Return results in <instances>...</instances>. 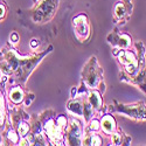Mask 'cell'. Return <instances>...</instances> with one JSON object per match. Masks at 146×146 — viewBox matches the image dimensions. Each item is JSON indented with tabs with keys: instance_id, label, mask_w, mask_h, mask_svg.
<instances>
[{
	"instance_id": "obj_1",
	"label": "cell",
	"mask_w": 146,
	"mask_h": 146,
	"mask_svg": "<svg viewBox=\"0 0 146 146\" xmlns=\"http://www.w3.org/2000/svg\"><path fill=\"white\" fill-rule=\"evenodd\" d=\"M56 8H57V0H42L38 5L33 14L34 21L41 23L48 21L54 15V12L56 11Z\"/></svg>"
},
{
	"instance_id": "obj_2",
	"label": "cell",
	"mask_w": 146,
	"mask_h": 146,
	"mask_svg": "<svg viewBox=\"0 0 146 146\" xmlns=\"http://www.w3.org/2000/svg\"><path fill=\"white\" fill-rule=\"evenodd\" d=\"M74 28H75L77 38L80 40L84 41L89 38L90 28H89V22L86 15L80 14L74 19Z\"/></svg>"
},
{
	"instance_id": "obj_3",
	"label": "cell",
	"mask_w": 146,
	"mask_h": 146,
	"mask_svg": "<svg viewBox=\"0 0 146 146\" xmlns=\"http://www.w3.org/2000/svg\"><path fill=\"white\" fill-rule=\"evenodd\" d=\"M118 58H119V62L123 63L126 67V70L129 72H131V74L136 72V70H137V58H136V56L133 53L127 52V50H123L119 54Z\"/></svg>"
},
{
	"instance_id": "obj_4",
	"label": "cell",
	"mask_w": 146,
	"mask_h": 146,
	"mask_svg": "<svg viewBox=\"0 0 146 146\" xmlns=\"http://www.w3.org/2000/svg\"><path fill=\"white\" fill-rule=\"evenodd\" d=\"M81 132H80V124L76 120H72L71 124V131L69 133V141L72 145H80L81 140Z\"/></svg>"
},
{
	"instance_id": "obj_5",
	"label": "cell",
	"mask_w": 146,
	"mask_h": 146,
	"mask_svg": "<svg viewBox=\"0 0 146 146\" xmlns=\"http://www.w3.org/2000/svg\"><path fill=\"white\" fill-rule=\"evenodd\" d=\"M102 129L106 132V133H112L116 129V123H115V119L111 116H105L102 119Z\"/></svg>"
},
{
	"instance_id": "obj_6",
	"label": "cell",
	"mask_w": 146,
	"mask_h": 146,
	"mask_svg": "<svg viewBox=\"0 0 146 146\" xmlns=\"http://www.w3.org/2000/svg\"><path fill=\"white\" fill-rule=\"evenodd\" d=\"M89 102L92 109H100L102 105V98H101V94L98 91H92L89 96Z\"/></svg>"
},
{
	"instance_id": "obj_7",
	"label": "cell",
	"mask_w": 146,
	"mask_h": 146,
	"mask_svg": "<svg viewBox=\"0 0 146 146\" xmlns=\"http://www.w3.org/2000/svg\"><path fill=\"white\" fill-rule=\"evenodd\" d=\"M22 100H23V92L20 88H14L11 91V101L13 103L19 104L22 102Z\"/></svg>"
},
{
	"instance_id": "obj_8",
	"label": "cell",
	"mask_w": 146,
	"mask_h": 146,
	"mask_svg": "<svg viewBox=\"0 0 146 146\" xmlns=\"http://www.w3.org/2000/svg\"><path fill=\"white\" fill-rule=\"evenodd\" d=\"M127 14V9H126V6L124 3H118L115 7V15L119 19H123L125 15Z\"/></svg>"
},
{
	"instance_id": "obj_9",
	"label": "cell",
	"mask_w": 146,
	"mask_h": 146,
	"mask_svg": "<svg viewBox=\"0 0 146 146\" xmlns=\"http://www.w3.org/2000/svg\"><path fill=\"white\" fill-rule=\"evenodd\" d=\"M69 110L72 111V112H75L76 115H82L83 113V106H81V103L78 101H74V102H71L69 103Z\"/></svg>"
},
{
	"instance_id": "obj_10",
	"label": "cell",
	"mask_w": 146,
	"mask_h": 146,
	"mask_svg": "<svg viewBox=\"0 0 146 146\" xmlns=\"http://www.w3.org/2000/svg\"><path fill=\"white\" fill-rule=\"evenodd\" d=\"M118 44H119V47H121V48H129L130 44H131L130 36L126 35V34H123V35H121L120 38H119V40H118Z\"/></svg>"
},
{
	"instance_id": "obj_11",
	"label": "cell",
	"mask_w": 146,
	"mask_h": 146,
	"mask_svg": "<svg viewBox=\"0 0 146 146\" xmlns=\"http://www.w3.org/2000/svg\"><path fill=\"white\" fill-rule=\"evenodd\" d=\"M84 143H86V145H101V144H102V139H101L100 136L94 135V136H91L89 139L84 140Z\"/></svg>"
},
{
	"instance_id": "obj_12",
	"label": "cell",
	"mask_w": 146,
	"mask_h": 146,
	"mask_svg": "<svg viewBox=\"0 0 146 146\" xmlns=\"http://www.w3.org/2000/svg\"><path fill=\"white\" fill-rule=\"evenodd\" d=\"M18 132H19V135H20L21 137H25V136L27 135V132H28V125H27L26 123L20 124L19 127H18Z\"/></svg>"
},
{
	"instance_id": "obj_13",
	"label": "cell",
	"mask_w": 146,
	"mask_h": 146,
	"mask_svg": "<svg viewBox=\"0 0 146 146\" xmlns=\"http://www.w3.org/2000/svg\"><path fill=\"white\" fill-rule=\"evenodd\" d=\"M56 123H57V125L61 127V130H62V129H64V127L67 126V119H66V117H63V116H60V117L57 118V120H56Z\"/></svg>"
},
{
	"instance_id": "obj_14",
	"label": "cell",
	"mask_w": 146,
	"mask_h": 146,
	"mask_svg": "<svg viewBox=\"0 0 146 146\" xmlns=\"http://www.w3.org/2000/svg\"><path fill=\"white\" fill-rule=\"evenodd\" d=\"M112 144L113 145H120L121 144V136L119 133H113L112 135Z\"/></svg>"
},
{
	"instance_id": "obj_15",
	"label": "cell",
	"mask_w": 146,
	"mask_h": 146,
	"mask_svg": "<svg viewBox=\"0 0 146 146\" xmlns=\"http://www.w3.org/2000/svg\"><path fill=\"white\" fill-rule=\"evenodd\" d=\"M90 129H91V130H94V131L98 130V129H100V121L97 120V119L91 120V123H90Z\"/></svg>"
},
{
	"instance_id": "obj_16",
	"label": "cell",
	"mask_w": 146,
	"mask_h": 146,
	"mask_svg": "<svg viewBox=\"0 0 146 146\" xmlns=\"http://www.w3.org/2000/svg\"><path fill=\"white\" fill-rule=\"evenodd\" d=\"M8 137H9V139L13 141V143H17L18 141V135H15L14 132H9V136Z\"/></svg>"
},
{
	"instance_id": "obj_17",
	"label": "cell",
	"mask_w": 146,
	"mask_h": 146,
	"mask_svg": "<svg viewBox=\"0 0 146 146\" xmlns=\"http://www.w3.org/2000/svg\"><path fill=\"white\" fill-rule=\"evenodd\" d=\"M5 12H6V8L3 4H0V19L5 17Z\"/></svg>"
},
{
	"instance_id": "obj_18",
	"label": "cell",
	"mask_w": 146,
	"mask_h": 146,
	"mask_svg": "<svg viewBox=\"0 0 146 146\" xmlns=\"http://www.w3.org/2000/svg\"><path fill=\"white\" fill-rule=\"evenodd\" d=\"M38 44H39L38 40H35V39H34V40H32V42H31V46H32V47H36Z\"/></svg>"
},
{
	"instance_id": "obj_19",
	"label": "cell",
	"mask_w": 146,
	"mask_h": 146,
	"mask_svg": "<svg viewBox=\"0 0 146 146\" xmlns=\"http://www.w3.org/2000/svg\"><path fill=\"white\" fill-rule=\"evenodd\" d=\"M11 39H12V40H13V42H17V39H18V38H17V34H15V33H14V34H12V36H11Z\"/></svg>"
}]
</instances>
